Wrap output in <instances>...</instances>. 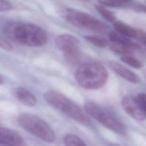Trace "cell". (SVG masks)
<instances>
[{
  "instance_id": "obj_10",
  "label": "cell",
  "mask_w": 146,
  "mask_h": 146,
  "mask_svg": "<svg viewBox=\"0 0 146 146\" xmlns=\"http://www.w3.org/2000/svg\"><path fill=\"white\" fill-rule=\"evenodd\" d=\"M111 68L119 76L125 79L126 80L132 83H139L140 81V78L135 72L131 71L121 64L116 62H110Z\"/></svg>"
},
{
  "instance_id": "obj_26",
  "label": "cell",
  "mask_w": 146,
  "mask_h": 146,
  "mask_svg": "<svg viewBox=\"0 0 146 146\" xmlns=\"http://www.w3.org/2000/svg\"><path fill=\"white\" fill-rule=\"evenodd\" d=\"M119 1H120L123 3H127V2H129L132 1V0H119Z\"/></svg>"
},
{
  "instance_id": "obj_18",
  "label": "cell",
  "mask_w": 146,
  "mask_h": 146,
  "mask_svg": "<svg viewBox=\"0 0 146 146\" xmlns=\"http://www.w3.org/2000/svg\"><path fill=\"white\" fill-rule=\"evenodd\" d=\"M120 59L123 62L130 66L133 68L139 69L143 67L142 63L139 60H137V59H136L135 58L131 55H123L121 57Z\"/></svg>"
},
{
  "instance_id": "obj_25",
  "label": "cell",
  "mask_w": 146,
  "mask_h": 146,
  "mask_svg": "<svg viewBox=\"0 0 146 146\" xmlns=\"http://www.w3.org/2000/svg\"><path fill=\"white\" fill-rule=\"evenodd\" d=\"M135 9L136 11H141V12H144L146 13V6L142 5H138L135 6Z\"/></svg>"
},
{
  "instance_id": "obj_7",
  "label": "cell",
  "mask_w": 146,
  "mask_h": 146,
  "mask_svg": "<svg viewBox=\"0 0 146 146\" xmlns=\"http://www.w3.org/2000/svg\"><path fill=\"white\" fill-rule=\"evenodd\" d=\"M121 103L124 111L133 119L139 121H143L146 119V112L135 98L125 96L122 98Z\"/></svg>"
},
{
  "instance_id": "obj_3",
  "label": "cell",
  "mask_w": 146,
  "mask_h": 146,
  "mask_svg": "<svg viewBox=\"0 0 146 146\" xmlns=\"http://www.w3.org/2000/svg\"><path fill=\"white\" fill-rule=\"evenodd\" d=\"M75 78L82 87L87 90H97L106 84L108 74L106 68L100 63L88 62L78 68Z\"/></svg>"
},
{
  "instance_id": "obj_20",
  "label": "cell",
  "mask_w": 146,
  "mask_h": 146,
  "mask_svg": "<svg viewBox=\"0 0 146 146\" xmlns=\"http://www.w3.org/2000/svg\"><path fill=\"white\" fill-rule=\"evenodd\" d=\"M99 4L112 7H120L123 6V2L119 0H98Z\"/></svg>"
},
{
  "instance_id": "obj_11",
  "label": "cell",
  "mask_w": 146,
  "mask_h": 146,
  "mask_svg": "<svg viewBox=\"0 0 146 146\" xmlns=\"http://www.w3.org/2000/svg\"><path fill=\"white\" fill-rule=\"evenodd\" d=\"M15 95L17 99L26 106L34 107L37 103L36 98L34 94L25 88H18L15 90Z\"/></svg>"
},
{
  "instance_id": "obj_17",
  "label": "cell",
  "mask_w": 146,
  "mask_h": 146,
  "mask_svg": "<svg viewBox=\"0 0 146 146\" xmlns=\"http://www.w3.org/2000/svg\"><path fill=\"white\" fill-rule=\"evenodd\" d=\"M95 9L107 21L112 23L116 21V17L115 14L110 10L104 7L103 6L97 5L95 6Z\"/></svg>"
},
{
  "instance_id": "obj_27",
  "label": "cell",
  "mask_w": 146,
  "mask_h": 146,
  "mask_svg": "<svg viewBox=\"0 0 146 146\" xmlns=\"http://www.w3.org/2000/svg\"><path fill=\"white\" fill-rule=\"evenodd\" d=\"M3 83V78L2 76L1 75V77H0V84H2Z\"/></svg>"
},
{
  "instance_id": "obj_13",
  "label": "cell",
  "mask_w": 146,
  "mask_h": 146,
  "mask_svg": "<svg viewBox=\"0 0 146 146\" xmlns=\"http://www.w3.org/2000/svg\"><path fill=\"white\" fill-rule=\"evenodd\" d=\"M139 47L137 45L133 43L131 45H124L114 43L110 46V48L112 51L116 53L122 54L123 55H129V54L131 53L133 50L137 49Z\"/></svg>"
},
{
  "instance_id": "obj_6",
  "label": "cell",
  "mask_w": 146,
  "mask_h": 146,
  "mask_svg": "<svg viewBox=\"0 0 146 146\" xmlns=\"http://www.w3.org/2000/svg\"><path fill=\"white\" fill-rule=\"evenodd\" d=\"M62 14L68 22L77 27L96 33H104L107 30L106 25L88 13L67 8L64 10Z\"/></svg>"
},
{
  "instance_id": "obj_12",
  "label": "cell",
  "mask_w": 146,
  "mask_h": 146,
  "mask_svg": "<svg viewBox=\"0 0 146 146\" xmlns=\"http://www.w3.org/2000/svg\"><path fill=\"white\" fill-rule=\"evenodd\" d=\"M113 26L116 32L128 38H136L137 31L132 27L120 21H116L113 23Z\"/></svg>"
},
{
  "instance_id": "obj_9",
  "label": "cell",
  "mask_w": 146,
  "mask_h": 146,
  "mask_svg": "<svg viewBox=\"0 0 146 146\" xmlns=\"http://www.w3.org/2000/svg\"><path fill=\"white\" fill-rule=\"evenodd\" d=\"M80 43V40L76 36L68 34H60L55 39L56 47L63 52L79 48Z\"/></svg>"
},
{
  "instance_id": "obj_2",
  "label": "cell",
  "mask_w": 146,
  "mask_h": 146,
  "mask_svg": "<svg viewBox=\"0 0 146 146\" xmlns=\"http://www.w3.org/2000/svg\"><path fill=\"white\" fill-rule=\"evenodd\" d=\"M44 98L50 105L82 125L86 127L91 125L88 115L63 94L56 91L48 90L44 94Z\"/></svg>"
},
{
  "instance_id": "obj_14",
  "label": "cell",
  "mask_w": 146,
  "mask_h": 146,
  "mask_svg": "<svg viewBox=\"0 0 146 146\" xmlns=\"http://www.w3.org/2000/svg\"><path fill=\"white\" fill-rule=\"evenodd\" d=\"M109 38L114 43L124 44V45H131L133 44L131 40L127 36L121 35L117 32L111 31L109 33Z\"/></svg>"
},
{
  "instance_id": "obj_22",
  "label": "cell",
  "mask_w": 146,
  "mask_h": 146,
  "mask_svg": "<svg viewBox=\"0 0 146 146\" xmlns=\"http://www.w3.org/2000/svg\"><path fill=\"white\" fill-rule=\"evenodd\" d=\"M0 47H1V48L7 51H10L13 48L11 44L7 40L2 38V37L0 38Z\"/></svg>"
},
{
  "instance_id": "obj_4",
  "label": "cell",
  "mask_w": 146,
  "mask_h": 146,
  "mask_svg": "<svg viewBox=\"0 0 146 146\" xmlns=\"http://www.w3.org/2000/svg\"><path fill=\"white\" fill-rule=\"evenodd\" d=\"M18 123L22 128L44 141L52 143L56 139L55 133L51 126L37 116L22 113L18 118Z\"/></svg>"
},
{
  "instance_id": "obj_1",
  "label": "cell",
  "mask_w": 146,
  "mask_h": 146,
  "mask_svg": "<svg viewBox=\"0 0 146 146\" xmlns=\"http://www.w3.org/2000/svg\"><path fill=\"white\" fill-rule=\"evenodd\" d=\"M2 31L7 38L26 46H42L48 40L46 31L40 26L31 23L10 21L3 25Z\"/></svg>"
},
{
  "instance_id": "obj_15",
  "label": "cell",
  "mask_w": 146,
  "mask_h": 146,
  "mask_svg": "<svg viewBox=\"0 0 146 146\" xmlns=\"http://www.w3.org/2000/svg\"><path fill=\"white\" fill-rule=\"evenodd\" d=\"M66 146H87L85 143L79 137L72 134H67L63 138Z\"/></svg>"
},
{
  "instance_id": "obj_8",
  "label": "cell",
  "mask_w": 146,
  "mask_h": 146,
  "mask_svg": "<svg viewBox=\"0 0 146 146\" xmlns=\"http://www.w3.org/2000/svg\"><path fill=\"white\" fill-rule=\"evenodd\" d=\"M0 143L4 146H22L23 140L16 131L1 127L0 129Z\"/></svg>"
},
{
  "instance_id": "obj_28",
  "label": "cell",
  "mask_w": 146,
  "mask_h": 146,
  "mask_svg": "<svg viewBox=\"0 0 146 146\" xmlns=\"http://www.w3.org/2000/svg\"><path fill=\"white\" fill-rule=\"evenodd\" d=\"M108 146H120V145H118L117 144H111L109 145Z\"/></svg>"
},
{
  "instance_id": "obj_5",
  "label": "cell",
  "mask_w": 146,
  "mask_h": 146,
  "mask_svg": "<svg viewBox=\"0 0 146 146\" xmlns=\"http://www.w3.org/2000/svg\"><path fill=\"white\" fill-rule=\"evenodd\" d=\"M84 108L87 113L108 129L121 136L127 134L125 125L106 108L94 102H87Z\"/></svg>"
},
{
  "instance_id": "obj_24",
  "label": "cell",
  "mask_w": 146,
  "mask_h": 146,
  "mask_svg": "<svg viewBox=\"0 0 146 146\" xmlns=\"http://www.w3.org/2000/svg\"><path fill=\"white\" fill-rule=\"evenodd\" d=\"M137 39L140 41L141 42H142L143 43L146 44V33L145 32H138L137 33V35L136 37Z\"/></svg>"
},
{
  "instance_id": "obj_19",
  "label": "cell",
  "mask_w": 146,
  "mask_h": 146,
  "mask_svg": "<svg viewBox=\"0 0 146 146\" xmlns=\"http://www.w3.org/2000/svg\"><path fill=\"white\" fill-rule=\"evenodd\" d=\"M84 38L89 42L99 47L104 48L107 47L108 44L107 42L104 39L97 36L87 35L84 37Z\"/></svg>"
},
{
  "instance_id": "obj_16",
  "label": "cell",
  "mask_w": 146,
  "mask_h": 146,
  "mask_svg": "<svg viewBox=\"0 0 146 146\" xmlns=\"http://www.w3.org/2000/svg\"><path fill=\"white\" fill-rule=\"evenodd\" d=\"M63 53L65 59L71 64L77 63L80 59V53L79 48L74 49Z\"/></svg>"
},
{
  "instance_id": "obj_21",
  "label": "cell",
  "mask_w": 146,
  "mask_h": 146,
  "mask_svg": "<svg viewBox=\"0 0 146 146\" xmlns=\"http://www.w3.org/2000/svg\"><path fill=\"white\" fill-rule=\"evenodd\" d=\"M136 99L141 106L142 108L146 112V94L145 93H139L135 97Z\"/></svg>"
},
{
  "instance_id": "obj_23",
  "label": "cell",
  "mask_w": 146,
  "mask_h": 146,
  "mask_svg": "<svg viewBox=\"0 0 146 146\" xmlns=\"http://www.w3.org/2000/svg\"><path fill=\"white\" fill-rule=\"evenodd\" d=\"M12 5L8 0H0V11L1 12L10 10Z\"/></svg>"
}]
</instances>
